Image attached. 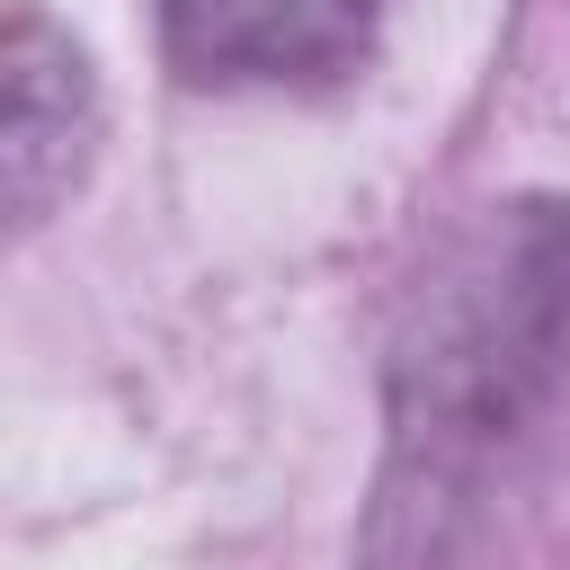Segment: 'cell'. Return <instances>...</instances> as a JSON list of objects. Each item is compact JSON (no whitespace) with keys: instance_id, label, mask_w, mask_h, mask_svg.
I'll list each match as a JSON object with an SVG mask.
<instances>
[{"instance_id":"7a4b0ae2","label":"cell","mask_w":570,"mask_h":570,"mask_svg":"<svg viewBox=\"0 0 570 570\" xmlns=\"http://www.w3.org/2000/svg\"><path fill=\"white\" fill-rule=\"evenodd\" d=\"M196 89H330L374 53L383 0H151Z\"/></svg>"},{"instance_id":"6da1fadb","label":"cell","mask_w":570,"mask_h":570,"mask_svg":"<svg viewBox=\"0 0 570 570\" xmlns=\"http://www.w3.org/2000/svg\"><path fill=\"white\" fill-rule=\"evenodd\" d=\"M561 463L570 196H508L401 303L356 570H499Z\"/></svg>"},{"instance_id":"3957f363","label":"cell","mask_w":570,"mask_h":570,"mask_svg":"<svg viewBox=\"0 0 570 570\" xmlns=\"http://www.w3.org/2000/svg\"><path fill=\"white\" fill-rule=\"evenodd\" d=\"M98 142V89L71 36H53L27 0H9V223L36 232L53 196L80 187Z\"/></svg>"}]
</instances>
